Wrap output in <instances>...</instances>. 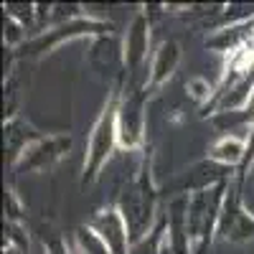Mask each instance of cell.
Returning <instances> with one entry per match:
<instances>
[{
	"label": "cell",
	"instance_id": "9",
	"mask_svg": "<svg viewBox=\"0 0 254 254\" xmlns=\"http://www.w3.org/2000/svg\"><path fill=\"white\" fill-rule=\"evenodd\" d=\"M92 229L104 239L110 254H130L132 249V237H130V226H127L122 211L117 206L102 208L92 221Z\"/></svg>",
	"mask_w": 254,
	"mask_h": 254
},
{
	"label": "cell",
	"instance_id": "8",
	"mask_svg": "<svg viewBox=\"0 0 254 254\" xmlns=\"http://www.w3.org/2000/svg\"><path fill=\"white\" fill-rule=\"evenodd\" d=\"M239 193H242V181L229 183V193L219 221V239L224 242H247L254 237V216L244 211Z\"/></svg>",
	"mask_w": 254,
	"mask_h": 254
},
{
	"label": "cell",
	"instance_id": "16",
	"mask_svg": "<svg viewBox=\"0 0 254 254\" xmlns=\"http://www.w3.org/2000/svg\"><path fill=\"white\" fill-rule=\"evenodd\" d=\"M186 92L190 94V99H196L198 104H206L211 99V94H214V87H211L208 79H203V76H190L186 81Z\"/></svg>",
	"mask_w": 254,
	"mask_h": 254
},
{
	"label": "cell",
	"instance_id": "10",
	"mask_svg": "<svg viewBox=\"0 0 254 254\" xmlns=\"http://www.w3.org/2000/svg\"><path fill=\"white\" fill-rule=\"evenodd\" d=\"M89 61L99 74L107 76H122L125 74V51H122V41L112 33H104L92 38L89 46Z\"/></svg>",
	"mask_w": 254,
	"mask_h": 254
},
{
	"label": "cell",
	"instance_id": "6",
	"mask_svg": "<svg viewBox=\"0 0 254 254\" xmlns=\"http://www.w3.org/2000/svg\"><path fill=\"white\" fill-rule=\"evenodd\" d=\"M147 89H127V94L120 99L117 112V132H120V147L127 153L137 150L145 142V102Z\"/></svg>",
	"mask_w": 254,
	"mask_h": 254
},
{
	"label": "cell",
	"instance_id": "1",
	"mask_svg": "<svg viewBox=\"0 0 254 254\" xmlns=\"http://www.w3.org/2000/svg\"><path fill=\"white\" fill-rule=\"evenodd\" d=\"M226 193H229V181H221L216 186L196 190V193L188 196L186 224H188L190 254H201L206 244H211V239L219 234V221H221Z\"/></svg>",
	"mask_w": 254,
	"mask_h": 254
},
{
	"label": "cell",
	"instance_id": "13",
	"mask_svg": "<svg viewBox=\"0 0 254 254\" xmlns=\"http://www.w3.org/2000/svg\"><path fill=\"white\" fill-rule=\"evenodd\" d=\"M41 135L33 130L28 122H23L20 117H10L5 122V150H8V158H10V165L20 158V153L26 150V147L38 140Z\"/></svg>",
	"mask_w": 254,
	"mask_h": 254
},
{
	"label": "cell",
	"instance_id": "14",
	"mask_svg": "<svg viewBox=\"0 0 254 254\" xmlns=\"http://www.w3.org/2000/svg\"><path fill=\"white\" fill-rule=\"evenodd\" d=\"M74 254H110V249L89 224L74 231Z\"/></svg>",
	"mask_w": 254,
	"mask_h": 254
},
{
	"label": "cell",
	"instance_id": "7",
	"mask_svg": "<svg viewBox=\"0 0 254 254\" xmlns=\"http://www.w3.org/2000/svg\"><path fill=\"white\" fill-rule=\"evenodd\" d=\"M71 150V137L69 135H41L33 140L20 158L13 163L18 173H44L49 168H54L61 158H66Z\"/></svg>",
	"mask_w": 254,
	"mask_h": 254
},
{
	"label": "cell",
	"instance_id": "5",
	"mask_svg": "<svg viewBox=\"0 0 254 254\" xmlns=\"http://www.w3.org/2000/svg\"><path fill=\"white\" fill-rule=\"evenodd\" d=\"M104 33H112V26L107 20H99L92 15H79L74 20H66V23H59L46 28L44 33H38L33 38H28L23 46H20V54L26 56H41V54H51L54 49H59L61 44L74 38H84V36H104Z\"/></svg>",
	"mask_w": 254,
	"mask_h": 254
},
{
	"label": "cell",
	"instance_id": "4",
	"mask_svg": "<svg viewBox=\"0 0 254 254\" xmlns=\"http://www.w3.org/2000/svg\"><path fill=\"white\" fill-rule=\"evenodd\" d=\"M122 51H125V74L130 89H147V76H150V18L147 10H137L135 18L127 26V33L122 38Z\"/></svg>",
	"mask_w": 254,
	"mask_h": 254
},
{
	"label": "cell",
	"instance_id": "2",
	"mask_svg": "<svg viewBox=\"0 0 254 254\" xmlns=\"http://www.w3.org/2000/svg\"><path fill=\"white\" fill-rule=\"evenodd\" d=\"M120 99L122 97L115 89L107 97L99 117L92 125V132H89V140H87V153H84V176H81L84 183H94L102 173V168L112 158V153L120 147V132H117Z\"/></svg>",
	"mask_w": 254,
	"mask_h": 254
},
{
	"label": "cell",
	"instance_id": "15",
	"mask_svg": "<svg viewBox=\"0 0 254 254\" xmlns=\"http://www.w3.org/2000/svg\"><path fill=\"white\" fill-rule=\"evenodd\" d=\"M165 237H168V226H165V221H163V224H158L145 239L135 242L132 249H130V254H163V252H165Z\"/></svg>",
	"mask_w": 254,
	"mask_h": 254
},
{
	"label": "cell",
	"instance_id": "12",
	"mask_svg": "<svg viewBox=\"0 0 254 254\" xmlns=\"http://www.w3.org/2000/svg\"><path fill=\"white\" fill-rule=\"evenodd\" d=\"M247 150H249V140L239 135H221L208 147V160L224 168H242V163L247 160Z\"/></svg>",
	"mask_w": 254,
	"mask_h": 254
},
{
	"label": "cell",
	"instance_id": "11",
	"mask_svg": "<svg viewBox=\"0 0 254 254\" xmlns=\"http://www.w3.org/2000/svg\"><path fill=\"white\" fill-rule=\"evenodd\" d=\"M181 64V44L173 38L163 41L153 54V64H150V76H147V92L158 89L171 79Z\"/></svg>",
	"mask_w": 254,
	"mask_h": 254
},
{
	"label": "cell",
	"instance_id": "17",
	"mask_svg": "<svg viewBox=\"0 0 254 254\" xmlns=\"http://www.w3.org/2000/svg\"><path fill=\"white\" fill-rule=\"evenodd\" d=\"M51 254H69V252L64 249V244H61V242H56V244H51Z\"/></svg>",
	"mask_w": 254,
	"mask_h": 254
},
{
	"label": "cell",
	"instance_id": "3",
	"mask_svg": "<svg viewBox=\"0 0 254 254\" xmlns=\"http://www.w3.org/2000/svg\"><path fill=\"white\" fill-rule=\"evenodd\" d=\"M117 208L122 211L127 226H130L132 244L145 239L153 231L155 208H158V193H155L153 171H150V165H147V163L137 171V178L122 190V198H120Z\"/></svg>",
	"mask_w": 254,
	"mask_h": 254
}]
</instances>
